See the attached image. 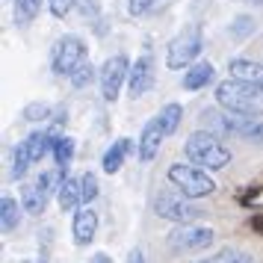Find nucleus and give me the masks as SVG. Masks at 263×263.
<instances>
[{
	"label": "nucleus",
	"instance_id": "obj_1",
	"mask_svg": "<svg viewBox=\"0 0 263 263\" xmlns=\"http://www.w3.org/2000/svg\"><path fill=\"white\" fill-rule=\"evenodd\" d=\"M216 104L228 112H237V116H257L263 119V89L254 83H246L239 77L222 80L216 86Z\"/></svg>",
	"mask_w": 263,
	"mask_h": 263
},
{
	"label": "nucleus",
	"instance_id": "obj_2",
	"mask_svg": "<svg viewBox=\"0 0 263 263\" xmlns=\"http://www.w3.org/2000/svg\"><path fill=\"white\" fill-rule=\"evenodd\" d=\"M183 154L192 166H201L207 172H222L225 166H231V151L222 145L219 133L213 130L190 133V139L183 142Z\"/></svg>",
	"mask_w": 263,
	"mask_h": 263
},
{
	"label": "nucleus",
	"instance_id": "obj_3",
	"mask_svg": "<svg viewBox=\"0 0 263 263\" xmlns=\"http://www.w3.org/2000/svg\"><path fill=\"white\" fill-rule=\"evenodd\" d=\"M168 183L180 192V195H186V198H207V195H213L216 192V183L210 178V172L201 166H183V163H172L166 172Z\"/></svg>",
	"mask_w": 263,
	"mask_h": 263
},
{
	"label": "nucleus",
	"instance_id": "obj_4",
	"mask_svg": "<svg viewBox=\"0 0 263 263\" xmlns=\"http://www.w3.org/2000/svg\"><path fill=\"white\" fill-rule=\"evenodd\" d=\"M201 48H204V33L198 24H190L186 30H180L178 36L168 42L166 48V65L172 71H186L192 62L201 57Z\"/></svg>",
	"mask_w": 263,
	"mask_h": 263
},
{
	"label": "nucleus",
	"instance_id": "obj_5",
	"mask_svg": "<svg viewBox=\"0 0 263 263\" xmlns=\"http://www.w3.org/2000/svg\"><path fill=\"white\" fill-rule=\"evenodd\" d=\"M80 62H86V45L80 36H62L53 48H50V68L53 74H60V77H71L77 68H80Z\"/></svg>",
	"mask_w": 263,
	"mask_h": 263
},
{
	"label": "nucleus",
	"instance_id": "obj_6",
	"mask_svg": "<svg viewBox=\"0 0 263 263\" xmlns=\"http://www.w3.org/2000/svg\"><path fill=\"white\" fill-rule=\"evenodd\" d=\"M154 213L160 219H168V222H175V225H190V222H198L204 216L201 207H195L192 198L186 195H175V192H163V195H157L154 201Z\"/></svg>",
	"mask_w": 263,
	"mask_h": 263
},
{
	"label": "nucleus",
	"instance_id": "obj_7",
	"mask_svg": "<svg viewBox=\"0 0 263 263\" xmlns=\"http://www.w3.org/2000/svg\"><path fill=\"white\" fill-rule=\"evenodd\" d=\"M213 228H204V225H195V222H190V225H178L172 234L166 237L168 249L178 251V254H186V251H201L207 249L210 242H213Z\"/></svg>",
	"mask_w": 263,
	"mask_h": 263
},
{
	"label": "nucleus",
	"instance_id": "obj_8",
	"mask_svg": "<svg viewBox=\"0 0 263 263\" xmlns=\"http://www.w3.org/2000/svg\"><path fill=\"white\" fill-rule=\"evenodd\" d=\"M127 74H130V60L124 53H116L109 57L101 71H98V83H101V98L104 101H116L121 92V86L127 83Z\"/></svg>",
	"mask_w": 263,
	"mask_h": 263
},
{
	"label": "nucleus",
	"instance_id": "obj_9",
	"mask_svg": "<svg viewBox=\"0 0 263 263\" xmlns=\"http://www.w3.org/2000/svg\"><path fill=\"white\" fill-rule=\"evenodd\" d=\"M151 86H154V57H151V53H142V57L130 65L127 92H130V98H142V95H148Z\"/></svg>",
	"mask_w": 263,
	"mask_h": 263
},
{
	"label": "nucleus",
	"instance_id": "obj_10",
	"mask_svg": "<svg viewBox=\"0 0 263 263\" xmlns=\"http://www.w3.org/2000/svg\"><path fill=\"white\" fill-rule=\"evenodd\" d=\"M163 139H166V130L160 127V121L157 119L145 121L142 133H139V142H136V154H139V160H142V163H151V160L160 154Z\"/></svg>",
	"mask_w": 263,
	"mask_h": 263
},
{
	"label": "nucleus",
	"instance_id": "obj_11",
	"mask_svg": "<svg viewBox=\"0 0 263 263\" xmlns=\"http://www.w3.org/2000/svg\"><path fill=\"white\" fill-rule=\"evenodd\" d=\"M98 234V213L92 207H80L74 210V219H71V237H74V246H89Z\"/></svg>",
	"mask_w": 263,
	"mask_h": 263
},
{
	"label": "nucleus",
	"instance_id": "obj_12",
	"mask_svg": "<svg viewBox=\"0 0 263 263\" xmlns=\"http://www.w3.org/2000/svg\"><path fill=\"white\" fill-rule=\"evenodd\" d=\"M213 77H216V68H213V62H192L190 68L183 71V89L186 92H198V89H204V86H210L213 83Z\"/></svg>",
	"mask_w": 263,
	"mask_h": 263
},
{
	"label": "nucleus",
	"instance_id": "obj_13",
	"mask_svg": "<svg viewBox=\"0 0 263 263\" xmlns=\"http://www.w3.org/2000/svg\"><path fill=\"white\" fill-rule=\"evenodd\" d=\"M57 139H60V133L53 130V127H42V130L30 133L24 142H27V148H30V157H33V163H39L42 157L53 154V145H57Z\"/></svg>",
	"mask_w": 263,
	"mask_h": 263
},
{
	"label": "nucleus",
	"instance_id": "obj_14",
	"mask_svg": "<svg viewBox=\"0 0 263 263\" xmlns=\"http://www.w3.org/2000/svg\"><path fill=\"white\" fill-rule=\"evenodd\" d=\"M228 71H231V77H239V80L254 83L263 89V62L246 60V57H234V60L228 62Z\"/></svg>",
	"mask_w": 263,
	"mask_h": 263
},
{
	"label": "nucleus",
	"instance_id": "obj_15",
	"mask_svg": "<svg viewBox=\"0 0 263 263\" xmlns=\"http://www.w3.org/2000/svg\"><path fill=\"white\" fill-rule=\"evenodd\" d=\"M57 201H60V207L65 210V213H74V210H80V204H83V183H80V178H68L62 180L60 192H57Z\"/></svg>",
	"mask_w": 263,
	"mask_h": 263
},
{
	"label": "nucleus",
	"instance_id": "obj_16",
	"mask_svg": "<svg viewBox=\"0 0 263 263\" xmlns=\"http://www.w3.org/2000/svg\"><path fill=\"white\" fill-rule=\"evenodd\" d=\"M130 148H133V139H127V136L116 139V142L109 145L107 151H104V160H101L104 172H107V175H116V172L124 166V157L130 154Z\"/></svg>",
	"mask_w": 263,
	"mask_h": 263
},
{
	"label": "nucleus",
	"instance_id": "obj_17",
	"mask_svg": "<svg viewBox=\"0 0 263 263\" xmlns=\"http://www.w3.org/2000/svg\"><path fill=\"white\" fill-rule=\"evenodd\" d=\"M21 204L15 201L12 195H3V201H0V228H3V234H12L18 231L21 225Z\"/></svg>",
	"mask_w": 263,
	"mask_h": 263
},
{
	"label": "nucleus",
	"instance_id": "obj_18",
	"mask_svg": "<svg viewBox=\"0 0 263 263\" xmlns=\"http://www.w3.org/2000/svg\"><path fill=\"white\" fill-rule=\"evenodd\" d=\"M180 119H183V107H180L178 101L166 104V107L157 112V121H160V127L166 130V136H172V133L180 127Z\"/></svg>",
	"mask_w": 263,
	"mask_h": 263
},
{
	"label": "nucleus",
	"instance_id": "obj_19",
	"mask_svg": "<svg viewBox=\"0 0 263 263\" xmlns=\"http://www.w3.org/2000/svg\"><path fill=\"white\" fill-rule=\"evenodd\" d=\"M45 204H48V198H45V192L39 190L36 183L24 186V192H21V207H24V213H42Z\"/></svg>",
	"mask_w": 263,
	"mask_h": 263
},
{
	"label": "nucleus",
	"instance_id": "obj_20",
	"mask_svg": "<svg viewBox=\"0 0 263 263\" xmlns=\"http://www.w3.org/2000/svg\"><path fill=\"white\" fill-rule=\"evenodd\" d=\"M30 166H33V157H30V148H27V142H18L12 151V178L21 180L30 172Z\"/></svg>",
	"mask_w": 263,
	"mask_h": 263
},
{
	"label": "nucleus",
	"instance_id": "obj_21",
	"mask_svg": "<svg viewBox=\"0 0 263 263\" xmlns=\"http://www.w3.org/2000/svg\"><path fill=\"white\" fill-rule=\"evenodd\" d=\"M74 151H77V142H74L71 136H60L57 145H53V160H57V166L68 172V163L74 160Z\"/></svg>",
	"mask_w": 263,
	"mask_h": 263
},
{
	"label": "nucleus",
	"instance_id": "obj_22",
	"mask_svg": "<svg viewBox=\"0 0 263 263\" xmlns=\"http://www.w3.org/2000/svg\"><path fill=\"white\" fill-rule=\"evenodd\" d=\"M195 263H251V254L249 251H242V249H222V251H216L213 257H204V260H195Z\"/></svg>",
	"mask_w": 263,
	"mask_h": 263
},
{
	"label": "nucleus",
	"instance_id": "obj_23",
	"mask_svg": "<svg viewBox=\"0 0 263 263\" xmlns=\"http://www.w3.org/2000/svg\"><path fill=\"white\" fill-rule=\"evenodd\" d=\"M95 77H98V68H95V65H92L89 60H86V62H80V68H77V71L68 77V80H71L74 89H86V86L92 83Z\"/></svg>",
	"mask_w": 263,
	"mask_h": 263
},
{
	"label": "nucleus",
	"instance_id": "obj_24",
	"mask_svg": "<svg viewBox=\"0 0 263 263\" xmlns=\"http://www.w3.org/2000/svg\"><path fill=\"white\" fill-rule=\"evenodd\" d=\"M254 27H257V24H254V18H251V15H237L228 33H231V39L242 42V39H249L251 33H254Z\"/></svg>",
	"mask_w": 263,
	"mask_h": 263
},
{
	"label": "nucleus",
	"instance_id": "obj_25",
	"mask_svg": "<svg viewBox=\"0 0 263 263\" xmlns=\"http://www.w3.org/2000/svg\"><path fill=\"white\" fill-rule=\"evenodd\" d=\"M42 12V0H15V18L18 21H33Z\"/></svg>",
	"mask_w": 263,
	"mask_h": 263
},
{
	"label": "nucleus",
	"instance_id": "obj_26",
	"mask_svg": "<svg viewBox=\"0 0 263 263\" xmlns=\"http://www.w3.org/2000/svg\"><path fill=\"white\" fill-rule=\"evenodd\" d=\"M80 183H83V207H92V201H95L98 192H101V186H98V175L95 172H86L83 178H80Z\"/></svg>",
	"mask_w": 263,
	"mask_h": 263
},
{
	"label": "nucleus",
	"instance_id": "obj_27",
	"mask_svg": "<svg viewBox=\"0 0 263 263\" xmlns=\"http://www.w3.org/2000/svg\"><path fill=\"white\" fill-rule=\"evenodd\" d=\"M80 6V0H48V9L53 18H65V15L71 12V9H77Z\"/></svg>",
	"mask_w": 263,
	"mask_h": 263
},
{
	"label": "nucleus",
	"instance_id": "obj_28",
	"mask_svg": "<svg viewBox=\"0 0 263 263\" xmlns=\"http://www.w3.org/2000/svg\"><path fill=\"white\" fill-rule=\"evenodd\" d=\"M157 3H160V0H130V3H127V12H130L133 18H139V15H148V12H151Z\"/></svg>",
	"mask_w": 263,
	"mask_h": 263
},
{
	"label": "nucleus",
	"instance_id": "obj_29",
	"mask_svg": "<svg viewBox=\"0 0 263 263\" xmlns=\"http://www.w3.org/2000/svg\"><path fill=\"white\" fill-rule=\"evenodd\" d=\"M98 9H101V3H98V0H80V12H83L86 18L98 15Z\"/></svg>",
	"mask_w": 263,
	"mask_h": 263
},
{
	"label": "nucleus",
	"instance_id": "obj_30",
	"mask_svg": "<svg viewBox=\"0 0 263 263\" xmlns=\"http://www.w3.org/2000/svg\"><path fill=\"white\" fill-rule=\"evenodd\" d=\"M89 263H116V260H112L109 254H104V251H98V254H92V257H89Z\"/></svg>",
	"mask_w": 263,
	"mask_h": 263
},
{
	"label": "nucleus",
	"instance_id": "obj_31",
	"mask_svg": "<svg viewBox=\"0 0 263 263\" xmlns=\"http://www.w3.org/2000/svg\"><path fill=\"white\" fill-rule=\"evenodd\" d=\"M127 263H145V257H142V251H139V249H133L130 254H127Z\"/></svg>",
	"mask_w": 263,
	"mask_h": 263
},
{
	"label": "nucleus",
	"instance_id": "obj_32",
	"mask_svg": "<svg viewBox=\"0 0 263 263\" xmlns=\"http://www.w3.org/2000/svg\"><path fill=\"white\" fill-rule=\"evenodd\" d=\"M246 3H251V6H263V0H246Z\"/></svg>",
	"mask_w": 263,
	"mask_h": 263
}]
</instances>
